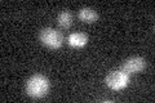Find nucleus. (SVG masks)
Returning a JSON list of instances; mask_svg holds the SVG:
<instances>
[{"label":"nucleus","instance_id":"f257e3e1","mask_svg":"<svg viewBox=\"0 0 155 103\" xmlns=\"http://www.w3.org/2000/svg\"><path fill=\"white\" fill-rule=\"evenodd\" d=\"M26 93L30 97L34 98H40L45 95L48 90H49V81L45 76L43 75H32L30 79L26 81Z\"/></svg>","mask_w":155,"mask_h":103},{"label":"nucleus","instance_id":"f03ea898","mask_svg":"<svg viewBox=\"0 0 155 103\" xmlns=\"http://www.w3.org/2000/svg\"><path fill=\"white\" fill-rule=\"evenodd\" d=\"M39 40H40L45 47L52 48V49H57L62 45L64 37L60 31H57L56 28L52 27H45L40 30L39 32Z\"/></svg>","mask_w":155,"mask_h":103},{"label":"nucleus","instance_id":"7ed1b4c3","mask_svg":"<svg viewBox=\"0 0 155 103\" xmlns=\"http://www.w3.org/2000/svg\"><path fill=\"white\" fill-rule=\"evenodd\" d=\"M129 82V77L125 72L120 71H111L107 76H106V85L114 90H119L127 86Z\"/></svg>","mask_w":155,"mask_h":103},{"label":"nucleus","instance_id":"20e7f679","mask_svg":"<svg viewBox=\"0 0 155 103\" xmlns=\"http://www.w3.org/2000/svg\"><path fill=\"white\" fill-rule=\"evenodd\" d=\"M145 66H146V62H145L143 58L141 57H132L129 58V60L125 61L122 67H120V70H122L123 72H125L127 75H129V73H136V72H140L142 71Z\"/></svg>","mask_w":155,"mask_h":103},{"label":"nucleus","instance_id":"39448f33","mask_svg":"<svg viewBox=\"0 0 155 103\" xmlns=\"http://www.w3.org/2000/svg\"><path fill=\"white\" fill-rule=\"evenodd\" d=\"M87 41H88V36L83 32H74L69 36V44L71 47H76V48L84 47Z\"/></svg>","mask_w":155,"mask_h":103},{"label":"nucleus","instance_id":"423d86ee","mask_svg":"<svg viewBox=\"0 0 155 103\" xmlns=\"http://www.w3.org/2000/svg\"><path fill=\"white\" fill-rule=\"evenodd\" d=\"M79 18L81 19L83 22H94L97 18H98V14H97V12L94 11L93 8H88V7H85V8H81L80 9V12H79Z\"/></svg>","mask_w":155,"mask_h":103},{"label":"nucleus","instance_id":"0eeeda50","mask_svg":"<svg viewBox=\"0 0 155 103\" xmlns=\"http://www.w3.org/2000/svg\"><path fill=\"white\" fill-rule=\"evenodd\" d=\"M57 22H58V24H60L61 27H64V28L70 27L71 23H72V16H71V13L67 12V11L61 12L60 14H58V17H57Z\"/></svg>","mask_w":155,"mask_h":103}]
</instances>
